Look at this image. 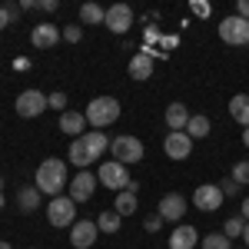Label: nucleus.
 Masks as SVG:
<instances>
[{"instance_id":"obj_41","label":"nucleus","mask_w":249,"mask_h":249,"mask_svg":"<svg viewBox=\"0 0 249 249\" xmlns=\"http://www.w3.org/2000/svg\"><path fill=\"white\" fill-rule=\"evenodd\" d=\"M243 243H246V249H249V223H246V230H243Z\"/></svg>"},{"instance_id":"obj_45","label":"nucleus","mask_w":249,"mask_h":249,"mask_svg":"<svg viewBox=\"0 0 249 249\" xmlns=\"http://www.w3.org/2000/svg\"><path fill=\"white\" fill-rule=\"evenodd\" d=\"M243 249H246V246H243Z\"/></svg>"},{"instance_id":"obj_34","label":"nucleus","mask_w":249,"mask_h":249,"mask_svg":"<svg viewBox=\"0 0 249 249\" xmlns=\"http://www.w3.org/2000/svg\"><path fill=\"white\" fill-rule=\"evenodd\" d=\"M3 10H7V17H10V23H14V20H17L20 14H23V10H20V3H7Z\"/></svg>"},{"instance_id":"obj_19","label":"nucleus","mask_w":249,"mask_h":249,"mask_svg":"<svg viewBox=\"0 0 249 249\" xmlns=\"http://www.w3.org/2000/svg\"><path fill=\"white\" fill-rule=\"evenodd\" d=\"M190 116L193 113L183 103H170V107H166V126H170V133H183L186 123H190Z\"/></svg>"},{"instance_id":"obj_1","label":"nucleus","mask_w":249,"mask_h":249,"mask_svg":"<svg viewBox=\"0 0 249 249\" xmlns=\"http://www.w3.org/2000/svg\"><path fill=\"white\" fill-rule=\"evenodd\" d=\"M67 160H57V156H50V160H43L37 166V190L43 196H63V186H67Z\"/></svg>"},{"instance_id":"obj_8","label":"nucleus","mask_w":249,"mask_h":249,"mask_svg":"<svg viewBox=\"0 0 249 249\" xmlns=\"http://www.w3.org/2000/svg\"><path fill=\"white\" fill-rule=\"evenodd\" d=\"M193 203H196V210H203V213H216L223 206V190L216 183H203L193 193Z\"/></svg>"},{"instance_id":"obj_37","label":"nucleus","mask_w":249,"mask_h":249,"mask_svg":"<svg viewBox=\"0 0 249 249\" xmlns=\"http://www.w3.org/2000/svg\"><path fill=\"white\" fill-rule=\"evenodd\" d=\"M239 216L249 223V196H243V210H239Z\"/></svg>"},{"instance_id":"obj_29","label":"nucleus","mask_w":249,"mask_h":249,"mask_svg":"<svg viewBox=\"0 0 249 249\" xmlns=\"http://www.w3.org/2000/svg\"><path fill=\"white\" fill-rule=\"evenodd\" d=\"M232 179H236L239 186H249V160H239V163L232 166Z\"/></svg>"},{"instance_id":"obj_6","label":"nucleus","mask_w":249,"mask_h":249,"mask_svg":"<svg viewBox=\"0 0 249 249\" xmlns=\"http://www.w3.org/2000/svg\"><path fill=\"white\" fill-rule=\"evenodd\" d=\"M219 40L223 43H230V47H246L249 43V20L243 17H223V23H219Z\"/></svg>"},{"instance_id":"obj_9","label":"nucleus","mask_w":249,"mask_h":249,"mask_svg":"<svg viewBox=\"0 0 249 249\" xmlns=\"http://www.w3.org/2000/svg\"><path fill=\"white\" fill-rule=\"evenodd\" d=\"M96 236H100V226H96L93 219H77L70 226V243H73V249H90L96 243Z\"/></svg>"},{"instance_id":"obj_31","label":"nucleus","mask_w":249,"mask_h":249,"mask_svg":"<svg viewBox=\"0 0 249 249\" xmlns=\"http://www.w3.org/2000/svg\"><path fill=\"white\" fill-rule=\"evenodd\" d=\"M216 186H219V190H223V196H236V193H239V183H236V179H223V183H216Z\"/></svg>"},{"instance_id":"obj_4","label":"nucleus","mask_w":249,"mask_h":249,"mask_svg":"<svg viewBox=\"0 0 249 249\" xmlns=\"http://www.w3.org/2000/svg\"><path fill=\"white\" fill-rule=\"evenodd\" d=\"M110 153H113L116 163L130 166V163H143V143L136 136H116L110 140Z\"/></svg>"},{"instance_id":"obj_15","label":"nucleus","mask_w":249,"mask_h":249,"mask_svg":"<svg viewBox=\"0 0 249 249\" xmlns=\"http://www.w3.org/2000/svg\"><path fill=\"white\" fill-rule=\"evenodd\" d=\"M126 70H130V80H140V83H143V80H150V77H153V53H150V50L133 53V60H130V67H126Z\"/></svg>"},{"instance_id":"obj_30","label":"nucleus","mask_w":249,"mask_h":249,"mask_svg":"<svg viewBox=\"0 0 249 249\" xmlns=\"http://www.w3.org/2000/svg\"><path fill=\"white\" fill-rule=\"evenodd\" d=\"M63 40H67V43H80V40H83V30H80V27H63Z\"/></svg>"},{"instance_id":"obj_40","label":"nucleus","mask_w":249,"mask_h":249,"mask_svg":"<svg viewBox=\"0 0 249 249\" xmlns=\"http://www.w3.org/2000/svg\"><path fill=\"white\" fill-rule=\"evenodd\" d=\"M243 146H246V150H249V126H246V130H243Z\"/></svg>"},{"instance_id":"obj_7","label":"nucleus","mask_w":249,"mask_h":249,"mask_svg":"<svg viewBox=\"0 0 249 249\" xmlns=\"http://www.w3.org/2000/svg\"><path fill=\"white\" fill-rule=\"evenodd\" d=\"M43 110H50L47 93H40V90H23V93L17 96V113L23 116V120H34V116H40Z\"/></svg>"},{"instance_id":"obj_17","label":"nucleus","mask_w":249,"mask_h":249,"mask_svg":"<svg viewBox=\"0 0 249 249\" xmlns=\"http://www.w3.org/2000/svg\"><path fill=\"white\" fill-rule=\"evenodd\" d=\"M60 130H63V133H70L73 140H80V136L87 133V116L73 113V110H63V113H60Z\"/></svg>"},{"instance_id":"obj_23","label":"nucleus","mask_w":249,"mask_h":249,"mask_svg":"<svg viewBox=\"0 0 249 249\" xmlns=\"http://www.w3.org/2000/svg\"><path fill=\"white\" fill-rule=\"evenodd\" d=\"M120 216H133L136 213V190H123L116 193V206H113Z\"/></svg>"},{"instance_id":"obj_44","label":"nucleus","mask_w":249,"mask_h":249,"mask_svg":"<svg viewBox=\"0 0 249 249\" xmlns=\"http://www.w3.org/2000/svg\"><path fill=\"white\" fill-rule=\"evenodd\" d=\"M0 190H3V176H0Z\"/></svg>"},{"instance_id":"obj_18","label":"nucleus","mask_w":249,"mask_h":249,"mask_svg":"<svg viewBox=\"0 0 249 249\" xmlns=\"http://www.w3.org/2000/svg\"><path fill=\"white\" fill-rule=\"evenodd\" d=\"M80 140H83V146H87L90 163H93V160H100V156L110 150V140H107V133H100V130H93V133H83Z\"/></svg>"},{"instance_id":"obj_28","label":"nucleus","mask_w":249,"mask_h":249,"mask_svg":"<svg viewBox=\"0 0 249 249\" xmlns=\"http://www.w3.org/2000/svg\"><path fill=\"white\" fill-rule=\"evenodd\" d=\"M199 246H203V249H232L230 239H226L223 232H210V236H203V239H199Z\"/></svg>"},{"instance_id":"obj_2","label":"nucleus","mask_w":249,"mask_h":249,"mask_svg":"<svg viewBox=\"0 0 249 249\" xmlns=\"http://www.w3.org/2000/svg\"><path fill=\"white\" fill-rule=\"evenodd\" d=\"M83 116H87V123L93 130H103V126H110V123L120 120V100L116 96H93L90 107L83 110Z\"/></svg>"},{"instance_id":"obj_24","label":"nucleus","mask_w":249,"mask_h":249,"mask_svg":"<svg viewBox=\"0 0 249 249\" xmlns=\"http://www.w3.org/2000/svg\"><path fill=\"white\" fill-rule=\"evenodd\" d=\"M67 160H70L73 166H80V170H87V166H90V156H87L83 140H73V143H70V153H67Z\"/></svg>"},{"instance_id":"obj_14","label":"nucleus","mask_w":249,"mask_h":249,"mask_svg":"<svg viewBox=\"0 0 249 249\" xmlns=\"http://www.w3.org/2000/svg\"><path fill=\"white\" fill-rule=\"evenodd\" d=\"M190 150H193V140L186 133H166V140H163V153L170 160H186Z\"/></svg>"},{"instance_id":"obj_13","label":"nucleus","mask_w":249,"mask_h":249,"mask_svg":"<svg viewBox=\"0 0 249 249\" xmlns=\"http://www.w3.org/2000/svg\"><path fill=\"white\" fill-rule=\"evenodd\" d=\"M156 213L163 216V223H179V219H183V213H186V199H183L179 193H166V196L160 199Z\"/></svg>"},{"instance_id":"obj_16","label":"nucleus","mask_w":249,"mask_h":249,"mask_svg":"<svg viewBox=\"0 0 249 249\" xmlns=\"http://www.w3.org/2000/svg\"><path fill=\"white\" fill-rule=\"evenodd\" d=\"M196 243H199V232L190 223H183L170 232V249H196Z\"/></svg>"},{"instance_id":"obj_38","label":"nucleus","mask_w":249,"mask_h":249,"mask_svg":"<svg viewBox=\"0 0 249 249\" xmlns=\"http://www.w3.org/2000/svg\"><path fill=\"white\" fill-rule=\"evenodd\" d=\"M34 7H40V0H23L20 3V10H34Z\"/></svg>"},{"instance_id":"obj_26","label":"nucleus","mask_w":249,"mask_h":249,"mask_svg":"<svg viewBox=\"0 0 249 249\" xmlns=\"http://www.w3.org/2000/svg\"><path fill=\"white\" fill-rule=\"evenodd\" d=\"M103 17H107V10L96 7V3H83V7H80V20L90 23V27H93V23H103Z\"/></svg>"},{"instance_id":"obj_42","label":"nucleus","mask_w":249,"mask_h":249,"mask_svg":"<svg viewBox=\"0 0 249 249\" xmlns=\"http://www.w3.org/2000/svg\"><path fill=\"white\" fill-rule=\"evenodd\" d=\"M3 206H7V199H3V190H0V210H3Z\"/></svg>"},{"instance_id":"obj_32","label":"nucleus","mask_w":249,"mask_h":249,"mask_svg":"<svg viewBox=\"0 0 249 249\" xmlns=\"http://www.w3.org/2000/svg\"><path fill=\"white\" fill-rule=\"evenodd\" d=\"M143 226H146V232H160V226H163V216H160V213L146 216V223H143Z\"/></svg>"},{"instance_id":"obj_22","label":"nucleus","mask_w":249,"mask_h":249,"mask_svg":"<svg viewBox=\"0 0 249 249\" xmlns=\"http://www.w3.org/2000/svg\"><path fill=\"white\" fill-rule=\"evenodd\" d=\"M183 133L190 136V140H203V136H210V116H203V113L190 116V123H186Z\"/></svg>"},{"instance_id":"obj_25","label":"nucleus","mask_w":249,"mask_h":249,"mask_svg":"<svg viewBox=\"0 0 249 249\" xmlns=\"http://www.w3.org/2000/svg\"><path fill=\"white\" fill-rule=\"evenodd\" d=\"M96 226H100V232H116L120 226H123V216H120L116 210H107V213H100Z\"/></svg>"},{"instance_id":"obj_43","label":"nucleus","mask_w":249,"mask_h":249,"mask_svg":"<svg viewBox=\"0 0 249 249\" xmlns=\"http://www.w3.org/2000/svg\"><path fill=\"white\" fill-rule=\"evenodd\" d=\"M0 249H10V243H0Z\"/></svg>"},{"instance_id":"obj_35","label":"nucleus","mask_w":249,"mask_h":249,"mask_svg":"<svg viewBox=\"0 0 249 249\" xmlns=\"http://www.w3.org/2000/svg\"><path fill=\"white\" fill-rule=\"evenodd\" d=\"M236 17L249 20V0H239V3H236Z\"/></svg>"},{"instance_id":"obj_10","label":"nucleus","mask_w":249,"mask_h":249,"mask_svg":"<svg viewBox=\"0 0 249 249\" xmlns=\"http://www.w3.org/2000/svg\"><path fill=\"white\" fill-rule=\"evenodd\" d=\"M96 183H100V179H96V176H93V173H90V170H80L77 176L70 179V193H67V196H70L73 203H87V199L93 196Z\"/></svg>"},{"instance_id":"obj_3","label":"nucleus","mask_w":249,"mask_h":249,"mask_svg":"<svg viewBox=\"0 0 249 249\" xmlns=\"http://www.w3.org/2000/svg\"><path fill=\"white\" fill-rule=\"evenodd\" d=\"M47 219H50V226H73L77 223V203L70 199V196H53L50 199V206H47Z\"/></svg>"},{"instance_id":"obj_39","label":"nucleus","mask_w":249,"mask_h":249,"mask_svg":"<svg viewBox=\"0 0 249 249\" xmlns=\"http://www.w3.org/2000/svg\"><path fill=\"white\" fill-rule=\"evenodd\" d=\"M3 27H10V17H7V10L0 7V30H3Z\"/></svg>"},{"instance_id":"obj_27","label":"nucleus","mask_w":249,"mask_h":249,"mask_svg":"<svg viewBox=\"0 0 249 249\" xmlns=\"http://www.w3.org/2000/svg\"><path fill=\"white\" fill-rule=\"evenodd\" d=\"M243 230H246V219H243V216H230L226 226H223V236H226V239H239Z\"/></svg>"},{"instance_id":"obj_36","label":"nucleus","mask_w":249,"mask_h":249,"mask_svg":"<svg viewBox=\"0 0 249 249\" xmlns=\"http://www.w3.org/2000/svg\"><path fill=\"white\" fill-rule=\"evenodd\" d=\"M40 10H43V14H53V10H57V0H40Z\"/></svg>"},{"instance_id":"obj_12","label":"nucleus","mask_w":249,"mask_h":249,"mask_svg":"<svg viewBox=\"0 0 249 249\" xmlns=\"http://www.w3.org/2000/svg\"><path fill=\"white\" fill-rule=\"evenodd\" d=\"M60 27L57 23H50V20H43V23H37L34 30H30V43L37 47V50H50V47H57L60 43Z\"/></svg>"},{"instance_id":"obj_5","label":"nucleus","mask_w":249,"mask_h":249,"mask_svg":"<svg viewBox=\"0 0 249 249\" xmlns=\"http://www.w3.org/2000/svg\"><path fill=\"white\" fill-rule=\"evenodd\" d=\"M96 179L103 183V186H110L113 193H123L133 179H130V170L123 166V163H116V160H107L103 166H100V173H96Z\"/></svg>"},{"instance_id":"obj_21","label":"nucleus","mask_w":249,"mask_h":249,"mask_svg":"<svg viewBox=\"0 0 249 249\" xmlns=\"http://www.w3.org/2000/svg\"><path fill=\"white\" fill-rule=\"evenodd\" d=\"M230 116L243 126V130L249 126V93H236L230 100Z\"/></svg>"},{"instance_id":"obj_20","label":"nucleus","mask_w":249,"mask_h":249,"mask_svg":"<svg viewBox=\"0 0 249 249\" xmlns=\"http://www.w3.org/2000/svg\"><path fill=\"white\" fill-rule=\"evenodd\" d=\"M40 199H43V193L37 186H20L17 190V206L23 213H37L40 210Z\"/></svg>"},{"instance_id":"obj_11","label":"nucleus","mask_w":249,"mask_h":249,"mask_svg":"<svg viewBox=\"0 0 249 249\" xmlns=\"http://www.w3.org/2000/svg\"><path fill=\"white\" fill-rule=\"evenodd\" d=\"M103 27L113 30V34H126V30L133 27V10H130L126 3H113V7L107 10V17H103Z\"/></svg>"},{"instance_id":"obj_33","label":"nucleus","mask_w":249,"mask_h":249,"mask_svg":"<svg viewBox=\"0 0 249 249\" xmlns=\"http://www.w3.org/2000/svg\"><path fill=\"white\" fill-rule=\"evenodd\" d=\"M47 100H50V107H53V110H60V113H63V107H67V93H50Z\"/></svg>"}]
</instances>
